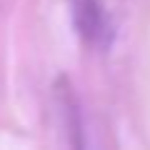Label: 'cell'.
I'll use <instances>...</instances> for the list:
<instances>
[{
    "label": "cell",
    "mask_w": 150,
    "mask_h": 150,
    "mask_svg": "<svg viewBox=\"0 0 150 150\" xmlns=\"http://www.w3.org/2000/svg\"><path fill=\"white\" fill-rule=\"evenodd\" d=\"M73 20L85 40H98L103 35V13L98 0H70Z\"/></svg>",
    "instance_id": "obj_1"
}]
</instances>
